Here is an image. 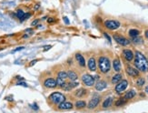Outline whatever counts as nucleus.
Here are the masks:
<instances>
[{
    "mask_svg": "<svg viewBox=\"0 0 148 113\" xmlns=\"http://www.w3.org/2000/svg\"><path fill=\"white\" fill-rule=\"evenodd\" d=\"M134 66L139 71L147 72L148 71V60L140 51H135L134 54Z\"/></svg>",
    "mask_w": 148,
    "mask_h": 113,
    "instance_id": "obj_1",
    "label": "nucleus"
},
{
    "mask_svg": "<svg viewBox=\"0 0 148 113\" xmlns=\"http://www.w3.org/2000/svg\"><path fill=\"white\" fill-rule=\"evenodd\" d=\"M98 66L102 73L105 74V73L109 72L111 69V63L109 59H107L106 56H100L98 59Z\"/></svg>",
    "mask_w": 148,
    "mask_h": 113,
    "instance_id": "obj_2",
    "label": "nucleus"
},
{
    "mask_svg": "<svg viewBox=\"0 0 148 113\" xmlns=\"http://www.w3.org/2000/svg\"><path fill=\"white\" fill-rule=\"evenodd\" d=\"M48 99L53 105H57L60 104L62 101H64L66 99V97L60 92H54L49 96Z\"/></svg>",
    "mask_w": 148,
    "mask_h": 113,
    "instance_id": "obj_3",
    "label": "nucleus"
},
{
    "mask_svg": "<svg viewBox=\"0 0 148 113\" xmlns=\"http://www.w3.org/2000/svg\"><path fill=\"white\" fill-rule=\"evenodd\" d=\"M82 82L87 87H92L95 84V78L89 74H84L82 76Z\"/></svg>",
    "mask_w": 148,
    "mask_h": 113,
    "instance_id": "obj_4",
    "label": "nucleus"
},
{
    "mask_svg": "<svg viewBox=\"0 0 148 113\" xmlns=\"http://www.w3.org/2000/svg\"><path fill=\"white\" fill-rule=\"evenodd\" d=\"M105 27L110 30H115L120 27V23L116 20H106L105 22Z\"/></svg>",
    "mask_w": 148,
    "mask_h": 113,
    "instance_id": "obj_5",
    "label": "nucleus"
},
{
    "mask_svg": "<svg viewBox=\"0 0 148 113\" xmlns=\"http://www.w3.org/2000/svg\"><path fill=\"white\" fill-rule=\"evenodd\" d=\"M128 86V81L124 80H121L117 83V85L116 86V91L117 93H121L123 92L124 89H126Z\"/></svg>",
    "mask_w": 148,
    "mask_h": 113,
    "instance_id": "obj_6",
    "label": "nucleus"
},
{
    "mask_svg": "<svg viewBox=\"0 0 148 113\" xmlns=\"http://www.w3.org/2000/svg\"><path fill=\"white\" fill-rule=\"evenodd\" d=\"M99 102H100V97L98 95H95L92 98V99L89 101V103L87 105V108L90 110H93L99 104Z\"/></svg>",
    "mask_w": 148,
    "mask_h": 113,
    "instance_id": "obj_7",
    "label": "nucleus"
},
{
    "mask_svg": "<svg viewBox=\"0 0 148 113\" xmlns=\"http://www.w3.org/2000/svg\"><path fill=\"white\" fill-rule=\"evenodd\" d=\"M114 39H115V40L118 44H120L121 46H127V45L130 43V41L128 40L127 38L124 37L122 36H119V35H115V36H114Z\"/></svg>",
    "mask_w": 148,
    "mask_h": 113,
    "instance_id": "obj_8",
    "label": "nucleus"
},
{
    "mask_svg": "<svg viewBox=\"0 0 148 113\" xmlns=\"http://www.w3.org/2000/svg\"><path fill=\"white\" fill-rule=\"evenodd\" d=\"M44 86L45 88H55L57 85H56V80H54V78H47V80H45L44 81Z\"/></svg>",
    "mask_w": 148,
    "mask_h": 113,
    "instance_id": "obj_9",
    "label": "nucleus"
},
{
    "mask_svg": "<svg viewBox=\"0 0 148 113\" xmlns=\"http://www.w3.org/2000/svg\"><path fill=\"white\" fill-rule=\"evenodd\" d=\"M58 109L60 110H71L73 109V104L71 102H67V101H62L59 104Z\"/></svg>",
    "mask_w": 148,
    "mask_h": 113,
    "instance_id": "obj_10",
    "label": "nucleus"
},
{
    "mask_svg": "<svg viewBox=\"0 0 148 113\" xmlns=\"http://www.w3.org/2000/svg\"><path fill=\"white\" fill-rule=\"evenodd\" d=\"M123 56H124V58L126 59L127 61H132L134 55L132 50H130V49H124Z\"/></svg>",
    "mask_w": 148,
    "mask_h": 113,
    "instance_id": "obj_11",
    "label": "nucleus"
},
{
    "mask_svg": "<svg viewBox=\"0 0 148 113\" xmlns=\"http://www.w3.org/2000/svg\"><path fill=\"white\" fill-rule=\"evenodd\" d=\"M126 73L131 76V77H138L139 76V70L138 69H135L134 67H126Z\"/></svg>",
    "mask_w": 148,
    "mask_h": 113,
    "instance_id": "obj_12",
    "label": "nucleus"
},
{
    "mask_svg": "<svg viewBox=\"0 0 148 113\" xmlns=\"http://www.w3.org/2000/svg\"><path fill=\"white\" fill-rule=\"evenodd\" d=\"M107 87V83L105 80H99L98 82H96L95 84V89L97 91H101V90H104Z\"/></svg>",
    "mask_w": 148,
    "mask_h": 113,
    "instance_id": "obj_13",
    "label": "nucleus"
},
{
    "mask_svg": "<svg viewBox=\"0 0 148 113\" xmlns=\"http://www.w3.org/2000/svg\"><path fill=\"white\" fill-rule=\"evenodd\" d=\"M88 69L90 71H95L96 70V62L95 58H90L88 60Z\"/></svg>",
    "mask_w": 148,
    "mask_h": 113,
    "instance_id": "obj_14",
    "label": "nucleus"
},
{
    "mask_svg": "<svg viewBox=\"0 0 148 113\" xmlns=\"http://www.w3.org/2000/svg\"><path fill=\"white\" fill-rule=\"evenodd\" d=\"M76 59L77 60L78 64L80 65L81 67H84L85 66V60H84V58L81 55V54H76Z\"/></svg>",
    "mask_w": 148,
    "mask_h": 113,
    "instance_id": "obj_15",
    "label": "nucleus"
},
{
    "mask_svg": "<svg viewBox=\"0 0 148 113\" xmlns=\"http://www.w3.org/2000/svg\"><path fill=\"white\" fill-rule=\"evenodd\" d=\"M113 67H114V69H115L116 72H119L121 70V62L118 59H116L113 62Z\"/></svg>",
    "mask_w": 148,
    "mask_h": 113,
    "instance_id": "obj_16",
    "label": "nucleus"
},
{
    "mask_svg": "<svg viewBox=\"0 0 148 113\" xmlns=\"http://www.w3.org/2000/svg\"><path fill=\"white\" fill-rule=\"evenodd\" d=\"M67 78H70V80L74 81V80H76L78 77H77V74H76V72H74L72 70H69V71L67 72Z\"/></svg>",
    "mask_w": 148,
    "mask_h": 113,
    "instance_id": "obj_17",
    "label": "nucleus"
},
{
    "mask_svg": "<svg viewBox=\"0 0 148 113\" xmlns=\"http://www.w3.org/2000/svg\"><path fill=\"white\" fill-rule=\"evenodd\" d=\"M75 106H76V109L81 110V109L85 108V106H87V103H85V101H84V100H77L76 102V104H75Z\"/></svg>",
    "mask_w": 148,
    "mask_h": 113,
    "instance_id": "obj_18",
    "label": "nucleus"
},
{
    "mask_svg": "<svg viewBox=\"0 0 148 113\" xmlns=\"http://www.w3.org/2000/svg\"><path fill=\"white\" fill-rule=\"evenodd\" d=\"M112 104H113V98L109 97L103 102V107L105 109H106V108H109V107H111Z\"/></svg>",
    "mask_w": 148,
    "mask_h": 113,
    "instance_id": "obj_19",
    "label": "nucleus"
},
{
    "mask_svg": "<svg viewBox=\"0 0 148 113\" xmlns=\"http://www.w3.org/2000/svg\"><path fill=\"white\" fill-rule=\"evenodd\" d=\"M122 80V75L121 74H116L115 76H114L112 78V83L113 84H117L119 81H121Z\"/></svg>",
    "mask_w": 148,
    "mask_h": 113,
    "instance_id": "obj_20",
    "label": "nucleus"
},
{
    "mask_svg": "<svg viewBox=\"0 0 148 113\" xmlns=\"http://www.w3.org/2000/svg\"><path fill=\"white\" fill-rule=\"evenodd\" d=\"M135 91L134 89H131V90H129V91L126 94V96H124V99H126V100L127 99H133L134 96H135Z\"/></svg>",
    "mask_w": 148,
    "mask_h": 113,
    "instance_id": "obj_21",
    "label": "nucleus"
},
{
    "mask_svg": "<svg viewBox=\"0 0 148 113\" xmlns=\"http://www.w3.org/2000/svg\"><path fill=\"white\" fill-rule=\"evenodd\" d=\"M87 93V90H85L84 88H79V89H77L76 91L75 92V95L76 96V97H78V98H81V97H83V96Z\"/></svg>",
    "mask_w": 148,
    "mask_h": 113,
    "instance_id": "obj_22",
    "label": "nucleus"
},
{
    "mask_svg": "<svg viewBox=\"0 0 148 113\" xmlns=\"http://www.w3.org/2000/svg\"><path fill=\"white\" fill-rule=\"evenodd\" d=\"M139 34H140V31L137 30V29H131L129 30V36L130 37H136V36H139Z\"/></svg>",
    "mask_w": 148,
    "mask_h": 113,
    "instance_id": "obj_23",
    "label": "nucleus"
},
{
    "mask_svg": "<svg viewBox=\"0 0 148 113\" xmlns=\"http://www.w3.org/2000/svg\"><path fill=\"white\" fill-rule=\"evenodd\" d=\"M62 88H63L65 91H70L71 89H73V87L71 86V83L68 82V83H65L64 86L62 87Z\"/></svg>",
    "mask_w": 148,
    "mask_h": 113,
    "instance_id": "obj_24",
    "label": "nucleus"
},
{
    "mask_svg": "<svg viewBox=\"0 0 148 113\" xmlns=\"http://www.w3.org/2000/svg\"><path fill=\"white\" fill-rule=\"evenodd\" d=\"M126 103V99H120L116 100V107H121V106H124Z\"/></svg>",
    "mask_w": 148,
    "mask_h": 113,
    "instance_id": "obj_25",
    "label": "nucleus"
},
{
    "mask_svg": "<svg viewBox=\"0 0 148 113\" xmlns=\"http://www.w3.org/2000/svg\"><path fill=\"white\" fill-rule=\"evenodd\" d=\"M25 14L26 13L22 9H18V10H16V16H18V18L20 19V21H22V18H23V16H25Z\"/></svg>",
    "mask_w": 148,
    "mask_h": 113,
    "instance_id": "obj_26",
    "label": "nucleus"
},
{
    "mask_svg": "<svg viewBox=\"0 0 148 113\" xmlns=\"http://www.w3.org/2000/svg\"><path fill=\"white\" fill-rule=\"evenodd\" d=\"M66 82H65V80L64 78H59V77H57V78H56V85H57V86H59V87H63L64 86V84H65Z\"/></svg>",
    "mask_w": 148,
    "mask_h": 113,
    "instance_id": "obj_27",
    "label": "nucleus"
},
{
    "mask_svg": "<svg viewBox=\"0 0 148 113\" xmlns=\"http://www.w3.org/2000/svg\"><path fill=\"white\" fill-rule=\"evenodd\" d=\"M133 42L135 43V44H142V43H143V38L139 37L138 36L134 37H133Z\"/></svg>",
    "mask_w": 148,
    "mask_h": 113,
    "instance_id": "obj_28",
    "label": "nucleus"
},
{
    "mask_svg": "<svg viewBox=\"0 0 148 113\" xmlns=\"http://www.w3.org/2000/svg\"><path fill=\"white\" fill-rule=\"evenodd\" d=\"M57 77L61 78H64V80H66V78H67V72L66 71H59L58 74H57Z\"/></svg>",
    "mask_w": 148,
    "mask_h": 113,
    "instance_id": "obj_29",
    "label": "nucleus"
},
{
    "mask_svg": "<svg viewBox=\"0 0 148 113\" xmlns=\"http://www.w3.org/2000/svg\"><path fill=\"white\" fill-rule=\"evenodd\" d=\"M145 83V80H144L143 78H139L138 80H136V84H137V86H138V87H142V86H144Z\"/></svg>",
    "mask_w": 148,
    "mask_h": 113,
    "instance_id": "obj_30",
    "label": "nucleus"
},
{
    "mask_svg": "<svg viewBox=\"0 0 148 113\" xmlns=\"http://www.w3.org/2000/svg\"><path fill=\"white\" fill-rule=\"evenodd\" d=\"M31 16V14L30 13H27V14H25V16H23V18H22V21H24V20H26V18H29V16Z\"/></svg>",
    "mask_w": 148,
    "mask_h": 113,
    "instance_id": "obj_31",
    "label": "nucleus"
},
{
    "mask_svg": "<svg viewBox=\"0 0 148 113\" xmlns=\"http://www.w3.org/2000/svg\"><path fill=\"white\" fill-rule=\"evenodd\" d=\"M38 21H39L38 19H36L35 21H33L32 24H31V26H33V27H34V26H36V25L38 24Z\"/></svg>",
    "mask_w": 148,
    "mask_h": 113,
    "instance_id": "obj_32",
    "label": "nucleus"
},
{
    "mask_svg": "<svg viewBox=\"0 0 148 113\" xmlns=\"http://www.w3.org/2000/svg\"><path fill=\"white\" fill-rule=\"evenodd\" d=\"M16 85H20V86H25V87H27L26 83H25V82H18V83H16Z\"/></svg>",
    "mask_w": 148,
    "mask_h": 113,
    "instance_id": "obj_33",
    "label": "nucleus"
},
{
    "mask_svg": "<svg viewBox=\"0 0 148 113\" xmlns=\"http://www.w3.org/2000/svg\"><path fill=\"white\" fill-rule=\"evenodd\" d=\"M47 22H48V23H54V22H55V18H50L47 19Z\"/></svg>",
    "mask_w": 148,
    "mask_h": 113,
    "instance_id": "obj_34",
    "label": "nucleus"
},
{
    "mask_svg": "<svg viewBox=\"0 0 148 113\" xmlns=\"http://www.w3.org/2000/svg\"><path fill=\"white\" fill-rule=\"evenodd\" d=\"M104 35H105V37L107 38V40H108V41H109V42H111V38H110V37H109V36H108V35H107V34H106V33H104Z\"/></svg>",
    "mask_w": 148,
    "mask_h": 113,
    "instance_id": "obj_35",
    "label": "nucleus"
},
{
    "mask_svg": "<svg viewBox=\"0 0 148 113\" xmlns=\"http://www.w3.org/2000/svg\"><path fill=\"white\" fill-rule=\"evenodd\" d=\"M36 106H37V105H36V103H34V104H33V105H32L31 107H32V108H33L34 110H38V107H36Z\"/></svg>",
    "mask_w": 148,
    "mask_h": 113,
    "instance_id": "obj_36",
    "label": "nucleus"
},
{
    "mask_svg": "<svg viewBox=\"0 0 148 113\" xmlns=\"http://www.w3.org/2000/svg\"><path fill=\"white\" fill-rule=\"evenodd\" d=\"M39 7H40V4H36V5L34 7V9L37 10V9H39Z\"/></svg>",
    "mask_w": 148,
    "mask_h": 113,
    "instance_id": "obj_37",
    "label": "nucleus"
},
{
    "mask_svg": "<svg viewBox=\"0 0 148 113\" xmlns=\"http://www.w3.org/2000/svg\"><path fill=\"white\" fill-rule=\"evenodd\" d=\"M22 49H24V47H20V48H16L13 52H16V51H19V50H22Z\"/></svg>",
    "mask_w": 148,
    "mask_h": 113,
    "instance_id": "obj_38",
    "label": "nucleus"
},
{
    "mask_svg": "<svg viewBox=\"0 0 148 113\" xmlns=\"http://www.w3.org/2000/svg\"><path fill=\"white\" fill-rule=\"evenodd\" d=\"M38 60L37 59H35V60H33V61H31V63H30V65L29 66H33V65H35L36 62H37Z\"/></svg>",
    "mask_w": 148,
    "mask_h": 113,
    "instance_id": "obj_39",
    "label": "nucleus"
},
{
    "mask_svg": "<svg viewBox=\"0 0 148 113\" xmlns=\"http://www.w3.org/2000/svg\"><path fill=\"white\" fill-rule=\"evenodd\" d=\"M64 20H65V22H66V24H69V20L67 19L66 16H65V18H64Z\"/></svg>",
    "mask_w": 148,
    "mask_h": 113,
    "instance_id": "obj_40",
    "label": "nucleus"
},
{
    "mask_svg": "<svg viewBox=\"0 0 148 113\" xmlns=\"http://www.w3.org/2000/svg\"><path fill=\"white\" fill-rule=\"evenodd\" d=\"M50 48H51V46H45L44 48V51H45V50H47V49H50Z\"/></svg>",
    "mask_w": 148,
    "mask_h": 113,
    "instance_id": "obj_41",
    "label": "nucleus"
},
{
    "mask_svg": "<svg viewBox=\"0 0 148 113\" xmlns=\"http://www.w3.org/2000/svg\"><path fill=\"white\" fill-rule=\"evenodd\" d=\"M145 37H146V38L148 39V30H147V31H145Z\"/></svg>",
    "mask_w": 148,
    "mask_h": 113,
    "instance_id": "obj_42",
    "label": "nucleus"
},
{
    "mask_svg": "<svg viewBox=\"0 0 148 113\" xmlns=\"http://www.w3.org/2000/svg\"><path fill=\"white\" fill-rule=\"evenodd\" d=\"M145 92L148 94V86H146V87H145Z\"/></svg>",
    "mask_w": 148,
    "mask_h": 113,
    "instance_id": "obj_43",
    "label": "nucleus"
}]
</instances>
